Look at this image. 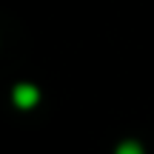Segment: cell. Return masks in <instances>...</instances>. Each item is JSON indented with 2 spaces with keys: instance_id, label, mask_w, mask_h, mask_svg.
I'll return each instance as SVG.
<instances>
[{
  "instance_id": "cell-1",
  "label": "cell",
  "mask_w": 154,
  "mask_h": 154,
  "mask_svg": "<svg viewBox=\"0 0 154 154\" xmlns=\"http://www.w3.org/2000/svg\"><path fill=\"white\" fill-rule=\"evenodd\" d=\"M37 88L32 86V83H20V86L14 88V103L20 106V109H32L34 103H37Z\"/></svg>"
},
{
  "instance_id": "cell-2",
  "label": "cell",
  "mask_w": 154,
  "mask_h": 154,
  "mask_svg": "<svg viewBox=\"0 0 154 154\" xmlns=\"http://www.w3.org/2000/svg\"><path fill=\"white\" fill-rule=\"evenodd\" d=\"M117 154H143V149H140L137 143H123L120 149H117Z\"/></svg>"
}]
</instances>
